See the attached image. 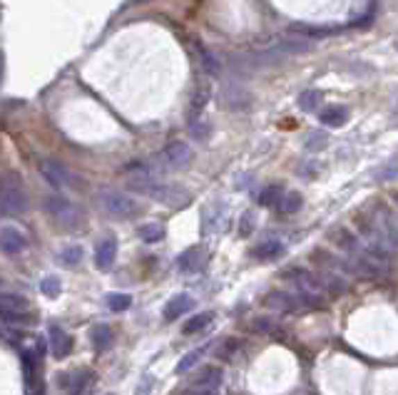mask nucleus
I'll use <instances>...</instances> for the list:
<instances>
[{
    "mask_svg": "<svg viewBox=\"0 0 398 395\" xmlns=\"http://www.w3.org/2000/svg\"><path fill=\"white\" fill-rule=\"evenodd\" d=\"M319 105H321V92H319V90H306V92L299 94V107H301L304 112H314Z\"/></svg>",
    "mask_w": 398,
    "mask_h": 395,
    "instance_id": "obj_23",
    "label": "nucleus"
},
{
    "mask_svg": "<svg viewBox=\"0 0 398 395\" xmlns=\"http://www.w3.org/2000/svg\"><path fill=\"white\" fill-rule=\"evenodd\" d=\"M72 338L70 333L60 328V326H50V348H53V355L55 358H65V355L72 353Z\"/></svg>",
    "mask_w": 398,
    "mask_h": 395,
    "instance_id": "obj_12",
    "label": "nucleus"
},
{
    "mask_svg": "<svg viewBox=\"0 0 398 395\" xmlns=\"http://www.w3.org/2000/svg\"><path fill=\"white\" fill-rule=\"evenodd\" d=\"M0 249H3L8 256L20 254L25 249V236L20 234L15 226H3V229H0Z\"/></svg>",
    "mask_w": 398,
    "mask_h": 395,
    "instance_id": "obj_10",
    "label": "nucleus"
},
{
    "mask_svg": "<svg viewBox=\"0 0 398 395\" xmlns=\"http://www.w3.org/2000/svg\"><path fill=\"white\" fill-rule=\"evenodd\" d=\"M90 338H92V346H95V351H110V348H113V343H115V333L107 323L92 326V330H90Z\"/></svg>",
    "mask_w": 398,
    "mask_h": 395,
    "instance_id": "obj_14",
    "label": "nucleus"
},
{
    "mask_svg": "<svg viewBox=\"0 0 398 395\" xmlns=\"http://www.w3.org/2000/svg\"><path fill=\"white\" fill-rule=\"evenodd\" d=\"M192 308H194V299H192L190 294H179L167 301V306L162 313H165V321H177V319H182L187 311H192Z\"/></svg>",
    "mask_w": 398,
    "mask_h": 395,
    "instance_id": "obj_11",
    "label": "nucleus"
},
{
    "mask_svg": "<svg viewBox=\"0 0 398 395\" xmlns=\"http://www.w3.org/2000/svg\"><path fill=\"white\" fill-rule=\"evenodd\" d=\"M187 395H217V390L214 393H187Z\"/></svg>",
    "mask_w": 398,
    "mask_h": 395,
    "instance_id": "obj_32",
    "label": "nucleus"
},
{
    "mask_svg": "<svg viewBox=\"0 0 398 395\" xmlns=\"http://www.w3.org/2000/svg\"><path fill=\"white\" fill-rule=\"evenodd\" d=\"M40 291L45 296H48V299H55V296L60 294V278H55V276H45L40 281Z\"/></svg>",
    "mask_w": 398,
    "mask_h": 395,
    "instance_id": "obj_27",
    "label": "nucleus"
},
{
    "mask_svg": "<svg viewBox=\"0 0 398 395\" xmlns=\"http://www.w3.org/2000/svg\"><path fill=\"white\" fill-rule=\"evenodd\" d=\"M281 192H284L281 187H276V184H269L267 189H262V194H259V204H262V207H276V201H279Z\"/></svg>",
    "mask_w": 398,
    "mask_h": 395,
    "instance_id": "obj_26",
    "label": "nucleus"
},
{
    "mask_svg": "<svg viewBox=\"0 0 398 395\" xmlns=\"http://www.w3.org/2000/svg\"><path fill=\"white\" fill-rule=\"evenodd\" d=\"M42 207H45V212H48V217L53 219V221H58V224L65 226V229H75V226L83 224V212H80V207L72 199H67L65 194L53 192V194L45 196Z\"/></svg>",
    "mask_w": 398,
    "mask_h": 395,
    "instance_id": "obj_2",
    "label": "nucleus"
},
{
    "mask_svg": "<svg viewBox=\"0 0 398 395\" xmlns=\"http://www.w3.org/2000/svg\"><path fill=\"white\" fill-rule=\"evenodd\" d=\"M28 209L23 179L18 171H6L0 177V214H23Z\"/></svg>",
    "mask_w": 398,
    "mask_h": 395,
    "instance_id": "obj_1",
    "label": "nucleus"
},
{
    "mask_svg": "<svg viewBox=\"0 0 398 395\" xmlns=\"http://www.w3.org/2000/svg\"><path fill=\"white\" fill-rule=\"evenodd\" d=\"M140 239H142L144 244H157L165 239V226L162 224H142L140 226Z\"/></svg>",
    "mask_w": 398,
    "mask_h": 395,
    "instance_id": "obj_21",
    "label": "nucleus"
},
{
    "mask_svg": "<svg viewBox=\"0 0 398 395\" xmlns=\"http://www.w3.org/2000/svg\"><path fill=\"white\" fill-rule=\"evenodd\" d=\"M251 226H254V221H251V214H244L242 224H239V234H242V236H249V234H251Z\"/></svg>",
    "mask_w": 398,
    "mask_h": 395,
    "instance_id": "obj_31",
    "label": "nucleus"
},
{
    "mask_svg": "<svg viewBox=\"0 0 398 395\" xmlns=\"http://www.w3.org/2000/svg\"><path fill=\"white\" fill-rule=\"evenodd\" d=\"M197 55H199V62H202V67H204V72H207V75H219V72H222L219 60L214 58V55L209 53L207 47H204V45H197Z\"/></svg>",
    "mask_w": 398,
    "mask_h": 395,
    "instance_id": "obj_18",
    "label": "nucleus"
},
{
    "mask_svg": "<svg viewBox=\"0 0 398 395\" xmlns=\"http://www.w3.org/2000/svg\"><path fill=\"white\" fill-rule=\"evenodd\" d=\"M301 204H304V199L299 192H281L279 201H276V207L274 209L281 214H297L299 209H301Z\"/></svg>",
    "mask_w": 398,
    "mask_h": 395,
    "instance_id": "obj_16",
    "label": "nucleus"
},
{
    "mask_svg": "<svg viewBox=\"0 0 398 395\" xmlns=\"http://www.w3.org/2000/svg\"><path fill=\"white\" fill-rule=\"evenodd\" d=\"M224 100H226V105L232 107V110H244V107H249V94L244 92V90H239V87H226V92H224Z\"/></svg>",
    "mask_w": 398,
    "mask_h": 395,
    "instance_id": "obj_19",
    "label": "nucleus"
},
{
    "mask_svg": "<svg viewBox=\"0 0 398 395\" xmlns=\"http://www.w3.org/2000/svg\"><path fill=\"white\" fill-rule=\"evenodd\" d=\"M30 303L18 294H0V323H30Z\"/></svg>",
    "mask_w": 398,
    "mask_h": 395,
    "instance_id": "obj_4",
    "label": "nucleus"
},
{
    "mask_svg": "<svg viewBox=\"0 0 398 395\" xmlns=\"http://www.w3.org/2000/svg\"><path fill=\"white\" fill-rule=\"evenodd\" d=\"M40 174H42V179L55 189H65L72 184V171L67 169L63 162L50 160V157H45V160L40 162Z\"/></svg>",
    "mask_w": 398,
    "mask_h": 395,
    "instance_id": "obj_5",
    "label": "nucleus"
},
{
    "mask_svg": "<svg viewBox=\"0 0 398 395\" xmlns=\"http://www.w3.org/2000/svg\"><path fill=\"white\" fill-rule=\"evenodd\" d=\"M132 306V296L130 294H110L107 296V308L115 313H122Z\"/></svg>",
    "mask_w": 398,
    "mask_h": 395,
    "instance_id": "obj_24",
    "label": "nucleus"
},
{
    "mask_svg": "<svg viewBox=\"0 0 398 395\" xmlns=\"http://www.w3.org/2000/svg\"><path fill=\"white\" fill-rule=\"evenodd\" d=\"M192 137H194V140H207V137H209V124L199 122V119H192Z\"/></svg>",
    "mask_w": 398,
    "mask_h": 395,
    "instance_id": "obj_29",
    "label": "nucleus"
},
{
    "mask_svg": "<svg viewBox=\"0 0 398 395\" xmlns=\"http://www.w3.org/2000/svg\"><path fill=\"white\" fill-rule=\"evenodd\" d=\"M162 160H165V165L169 167V169H185V167H190L192 160H194V152H192V147L187 142L177 140V142H169V144L162 149Z\"/></svg>",
    "mask_w": 398,
    "mask_h": 395,
    "instance_id": "obj_6",
    "label": "nucleus"
},
{
    "mask_svg": "<svg viewBox=\"0 0 398 395\" xmlns=\"http://www.w3.org/2000/svg\"><path fill=\"white\" fill-rule=\"evenodd\" d=\"M212 319H214V313H199V316H194V319H190L185 323V333L187 336H192V333H199V330H204L209 323H212Z\"/></svg>",
    "mask_w": 398,
    "mask_h": 395,
    "instance_id": "obj_22",
    "label": "nucleus"
},
{
    "mask_svg": "<svg viewBox=\"0 0 398 395\" xmlns=\"http://www.w3.org/2000/svg\"><path fill=\"white\" fill-rule=\"evenodd\" d=\"M115 259H117V242H115L113 236H107L95 249V266L102 269V271H107V269L115 266Z\"/></svg>",
    "mask_w": 398,
    "mask_h": 395,
    "instance_id": "obj_9",
    "label": "nucleus"
},
{
    "mask_svg": "<svg viewBox=\"0 0 398 395\" xmlns=\"http://www.w3.org/2000/svg\"><path fill=\"white\" fill-rule=\"evenodd\" d=\"M92 378H95V373H92V371L60 373V376H58V385H60V388H65L67 395H83L85 390L92 385Z\"/></svg>",
    "mask_w": 398,
    "mask_h": 395,
    "instance_id": "obj_7",
    "label": "nucleus"
},
{
    "mask_svg": "<svg viewBox=\"0 0 398 395\" xmlns=\"http://www.w3.org/2000/svg\"><path fill=\"white\" fill-rule=\"evenodd\" d=\"M222 378H224V373H222V368L217 366H207L202 371V376L197 378V383L192 385L190 393H214V390L219 388Z\"/></svg>",
    "mask_w": 398,
    "mask_h": 395,
    "instance_id": "obj_8",
    "label": "nucleus"
},
{
    "mask_svg": "<svg viewBox=\"0 0 398 395\" xmlns=\"http://www.w3.org/2000/svg\"><path fill=\"white\" fill-rule=\"evenodd\" d=\"M97 204L115 219H132L140 212V204H137L132 196L122 194V192H115V189L100 192V194H97Z\"/></svg>",
    "mask_w": 398,
    "mask_h": 395,
    "instance_id": "obj_3",
    "label": "nucleus"
},
{
    "mask_svg": "<svg viewBox=\"0 0 398 395\" xmlns=\"http://www.w3.org/2000/svg\"><path fill=\"white\" fill-rule=\"evenodd\" d=\"M58 261L63 266H78L83 261V246H67L60 251Z\"/></svg>",
    "mask_w": 398,
    "mask_h": 395,
    "instance_id": "obj_25",
    "label": "nucleus"
},
{
    "mask_svg": "<svg viewBox=\"0 0 398 395\" xmlns=\"http://www.w3.org/2000/svg\"><path fill=\"white\" fill-rule=\"evenodd\" d=\"M199 266H202V249L199 246L187 249V251H182V256L177 259V269L185 274H194Z\"/></svg>",
    "mask_w": 398,
    "mask_h": 395,
    "instance_id": "obj_15",
    "label": "nucleus"
},
{
    "mask_svg": "<svg viewBox=\"0 0 398 395\" xmlns=\"http://www.w3.org/2000/svg\"><path fill=\"white\" fill-rule=\"evenodd\" d=\"M204 353V348H197V351H190V353L185 355V358L179 360V366H177V373H187L192 366H194L197 360H199V355Z\"/></svg>",
    "mask_w": 398,
    "mask_h": 395,
    "instance_id": "obj_28",
    "label": "nucleus"
},
{
    "mask_svg": "<svg viewBox=\"0 0 398 395\" xmlns=\"http://www.w3.org/2000/svg\"><path fill=\"white\" fill-rule=\"evenodd\" d=\"M207 100H209V90L207 87L199 90V92L194 94V102H192V110H194V115H199V110L207 105Z\"/></svg>",
    "mask_w": 398,
    "mask_h": 395,
    "instance_id": "obj_30",
    "label": "nucleus"
},
{
    "mask_svg": "<svg viewBox=\"0 0 398 395\" xmlns=\"http://www.w3.org/2000/svg\"><path fill=\"white\" fill-rule=\"evenodd\" d=\"M319 119L321 124H326V127H341V124L349 122V110L341 105H329L319 112Z\"/></svg>",
    "mask_w": 398,
    "mask_h": 395,
    "instance_id": "obj_13",
    "label": "nucleus"
},
{
    "mask_svg": "<svg viewBox=\"0 0 398 395\" xmlns=\"http://www.w3.org/2000/svg\"><path fill=\"white\" fill-rule=\"evenodd\" d=\"M284 254V244L281 242H264L259 244V246L254 249V256L256 259H262V261H274V259H279V256Z\"/></svg>",
    "mask_w": 398,
    "mask_h": 395,
    "instance_id": "obj_17",
    "label": "nucleus"
},
{
    "mask_svg": "<svg viewBox=\"0 0 398 395\" xmlns=\"http://www.w3.org/2000/svg\"><path fill=\"white\" fill-rule=\"evenodd\" d=\"M289 33L294 35H304V37H326V35H333L336 28H314V25H292Z\"/></svg>",
    "mask_w": 398,
    "mask_h": 395,
    "instance_id": "obj_20",
    "label": "nucleus"
}]
</instances>
